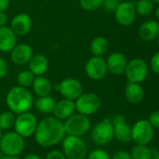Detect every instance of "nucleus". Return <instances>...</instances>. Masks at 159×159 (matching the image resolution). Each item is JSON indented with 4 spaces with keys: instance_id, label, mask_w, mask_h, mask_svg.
<instances>
[{
    "instance_id": "nucleus-26",
    "label": "nucleus",
    "mask_w": 159,
    "mask_h": 159,
    "mask_svg": "<svg viewBox=\"0 0 159 159\" xmlns=\"http://www.w3.org/2000/svg\"><path fill=\"white\" fill-rule=\"evenodd\" d=\"M157 154L155 150L148 147L147 145H140L136 144L132 147L130 151V156L132 159H152Z\"/></svg>"
},
{
    "instance_id": "nucleus-43",
    "label": "nucleus",
    "mask_w": 159,
    "mask_h": 159,
    "mask_svg": "<svg viewBox=\"0 0 159 159\" xmlns=\"http://www.w3.org/2000/svg\"><path fill=\"white\" fill-rule=\"evenodd\" d=\"M152 159H159V154H157V155H156V156H155V157H154Z\"/></svg>"
},
{
    "instance_id": "nucleus-37",
    "label": "nucleus",
    "mask_w": 159,
    "mask_h": 159,
    "mask_svg": "<svg viewBox=\"0 0 159 159\" xmlns=\"http://www.w3.org/2000/svg\"><path fill=\"white\" fill-rule=\"evenodd\" d=\"M8 73V65L7 63V61L0 57V79L5 77Z\"/></svg>"
},
{
    "instance_id": "nucleus-38",
    "label": "nucleus",
    "mask_w": 159,
    "mask_h": 159,
    "mask_svg": "<svg viewBox=\"0 0 159 159\" xmlns=\"http://www.w3.org/2000/svg\"><path fill=\"white\" fill-rule=\"evenodd\" d=\"M7 22V16L5 11H0V27L6 26Z\"/></svg>"
},
{
    "instance_id": "nucleus-45",
    "label": "nucleus",
    "mask_w": 159,
    "mask_h": 159,
    "mask_svg": "<svg viewBox=\"0 0 159 159\" xmlns=\"http://www.w3.org/2000/svg\"><path fill=\"white\" fill-rule=\"evenodd\" d=\"M157 46H158L159 48V34L157 35Z\"/></svg>"
},
{
    "instance_id": "nucleus-2",
    "label": "nucleus",
    "mask_w": 159,
    "mask_h": 159,
    "mask_svg": "<svg viewBox=\"0 0 159 159\" xmlns=\"http://www.w3.org/2000/svg\"><path fill=\"white\" fill-rule=\"evenodd\" d=\"M6 104L15 115L28 112L34 104V100L28 89L20 86L11 88L6 95Z\"/></svg>"
},
{
    "instance_id": "nucleus-1",
    "label": "nucleus",
    "mask_w": 159,
    "mask_h": 159,
    "mask_svg": "<svg viewBox=\"0 0 159 159\" xmlns=\"http://www.w3.org/2000/svg\"><path fill=\"white\" fill-rule=\"evenodd\" d=\"M66 135L63 121L54 116H46L38 122L34 139L40 147L50 148L61 143Z\"/></svg>"
},
{
    "instance_id": "nucleus-9",
    "label": "nucleus",
    "mask_w": 159,
    "mask_h": 159,
    "mask_svg": "<svg viewBox=\"0 0 159 159\" xmlns=\"http://www.w3.org/2000/svg\"><path fill=\"white\" fill-rule=\"evenodd\" d=\"M91 138L97 145L104 146L114 138L113 127L109 118L97 122L91 129Z\"/></svg>"
},
{
    "instance_id": "nucleus-16",
    "label": "nucleus",
    "mask_w": 159,
    "mask_h": 159,
    "mask_svg": "<svg viewBox=\"0 0 159 159\" xmlns=\"http://www.w3.org/2000/svg\"><path fill=\"white\" fill-rule=\"evenodd\" d=\"M32 19L27 13H18L13 17L10 22V28L17 36L27 34L32 29Z\"/></svg>"
},
{
    "instance_id": "nucleus-6",
    "label": "nucleus",
    "mask_w": 159,
    "mask_h": 159,
    "mask_svg": "<svg viewBox=\"0 0 159 159\" xmlns=\"http://www.w3.org/2000/svg\"><path fill=\"white\" fill-rule=\"evenodd\" d=\"M37 124H38V120L37 116L33 113L28 111L17 115L13 128L16 133H18L20 136L25 139L34 136Z\"/></svg>"
},
{
    "instance_id": "nucleus-33",
    "label": "nucleus",
    "mask_w": 159,
    "mask_h": 159,
    "mask_svg": "<svg viewBox=\"0 0 159 159\" xmlns=\"http://www.w3.org/2000/svg\"><path fill=\"white\" fill-rule=\"evenodd\" d=\"M150 68L155 74L159 75V51L153 55L150 61Z\"/></svg>"
},
{
    "instance_id": "nucleus-32",
    "label": "nucleus",
    "mask_w": 159,
    "mask_h": 159,
    "mask_svg": "<svg viewBox=\"0 0 159 159\" xmlns=\"http://www.w3.org/2000/svg\"><path fill=\"white\" fill-rule=\"evenodd\" d=\"M119 3L120 2L118 0H104L102 7L108 12H114Z\"/></svg>"
},
{
    "instance_id": "nucleus-11",
    "label": "nucleus",
    "mask_w": 159,
    "mask_h": 159,
    "mask_svg": "<svg viewBox=\"0 0 159 159\" xmlns=\"http://www.w3.org/2000/svg\"><path fill=\"white\" fill-rule=\"evenodd\" d=\"M56 89L63 96L64 99L76 101L83 93L82 84L76 78H66L62 80L57 86Z\"/></svg>"
},
{
    "instance_id": "nucleus-30",
    "label": "nucleus",
    "mask_w": 159,
    "mask_h": 159,
    "mask_svg": "<svg viewBox=\"0 0 159 159\" xmlns=\"http://www.w3.org/2000/svg\"><path fill=\"white\" fill-rule=\"evenodd\" d=\"M104 0H79L81 7L85 11H95L102 7Z\"/></svg>"
},
{
    "instance_id": "nucleus-20",
    "label": "nucleus",
    "mask_w": 159,
    "mask_h": 159,
    "mask_svg": "<svg viewBox=\"0 0 159 159\" xmlns=\"http://www.w3.org/2000/svg\"><path fill=\"white\" fill-rule=\"evenodd\" d=\"M27 64L28 70L31 71L35 76L45 75L49 69V61L44 54H34Z\"/></svg>"
},
{
    "instance_id": "nucleus-18",
    "label": "nucleus",
    "mask_w": 159,
    "mask_h": 159,
    "mask_svg": "<svg viewBox=\"0 0 159 159\" xmlns=\"http://www.w3.org/2000/svg\"><path fill=\"white\" fill-rule=\"evenodd\" d=\"M76 113L75 102L67 99H63L59 102H56L53 109V116L61 121L67 120L69 116Z\"/></svg>"
},
{
    "instance_id": "nucleus-29",
    "label": "nucleus",
    "mask_w": 159,
    "mask_h": 159,
    "mask_svg": "<svg viewBox=\"0 0 159 159\" xmlns=\"http://www.w3.org/2000/svg\"><path fill=\"white\" fill-rule=\"evenodd\" d=\"M35 77H36L35 75L31 71H29V70H23V71L20 72L18 74V75H17V83H18V86L28 89L29 87L32 86Z\"/></svg>"
},
{
    "instance_id": "nucleus-34",
    "label": "nucleus",
    "mask_w": 159,
    "mask_h": 159,
    "mask_svg": "<svg viewBox=\"0 0 159 159\" xmlns=\"http://www.w3.org/2000/svg\"><path fill=\"white\" fill-rule=\"evenodd\" d=\"M45 159H67V157H65V155L63 154L62 151L52 150V151H50L46 155Z\"/></svg>"
},
{
    "instance_id": "nucleus-35",
    "label": "nucleus",
    "mask_w": 159,
    "mask_h": 159,
    "mask_svg": "<svg viewBox=\"0 0 159 159\" xmlns=\"http://www.w3.org/2000/svg\"><path fill=\"white\" fill-rule=\"evenodd\" d=\"M148 121L150 122V124L153 126L154 129H159V110L155 111L150 115Z\"/></svg>"
},
{
    "instance_id": "nucleus-5",
    "label": "nucleus",
    "mask_w": 159,
    "mask_h": 159,
    "mask_svg": "<svg viewBox=\"0 0 159 159\" xmlns=\"http://www.w3.org/2000/svg\"><path fill=\"white\" fill-rule=\"evenodd\" d=\"M67 135L82 137L91 130V120L89 116L75 113L64 121Z\"/></svg>"
},
{
    "instance_id": "nucleus-17",
    "label": "nucleus",
    "mask_w": 159,
    "mask_h": 159,
    "mask_svg": "<svg viewBox=\"0 0 159 159\" xmlns=\"http://www.w3.org/2000/svg\"><path fill=\"white\" fill-rule=\"evenodd\" d=\"M10 53V60L11 61L19 66L27 64L32 56L34 55L33 53V48L28 45V44H17L9 52Z\"/></svg>"
},
{
    "instance_id": "nucleus-15",
    "label": "nucleus",
    "mask_w": 159,
    "mask_h": 159,
    "mask_svg": "<svg viewBox=\"0 0 159 159\" xmlns=\"http://www.w3.org/2000/svg\"><path fill=\"white\" fill-rule=\"evenodd\" d=\"M127 62L128 61L123 53L118 51L112 52L106 60L108 72H110L113 75H122L125 74Z\"/></svg>"
},
{
    "instance_id": "nucleus-23",
    "label": "nucleus",
    "mask_w": 159,
    "mask_h": 159,
    "mask_svg": "<svg viewBox=\"0 0 159 159\" xmlns=\"http://www.w3.org/2000/svg\"><path fill=\"white\" fill-rule=\"evenodd\" d=\"M33 90L37 97H44L51 94L52 90V85L51 81L43 75L36 76L32 84Z\"/></svg>"
},
{
    "instance_id": "nucleus-42",
    "label": "nucleus",
    "mask_w": 159,
    "mask_h": 159,
    "mask_svg": "<svg viewBox=\"0 0 159 159\" xmlns=\"http://www.w3.org/2000/svg\"><path fill=\"white\" fill-rule=\"evenodd\" d=\"M156 17H157V19L159 20V6L157 7V9H156Z\"/></svg>"
},
{
    "instance_id": "nucleus-4",
    "label": "nucleus",
    "mask_w": 159,
    "mask_h": 159,
    "mask_svg": "<svg viewBox=\"0 0 159 159\" xmlns=\"http://www.w3.org/2000/svg\"><path fill=\"white\" fill-rule=\"evenodd\" d=\"M25 148L24 138L15 131H8L0 139V152L5 156L19 157Z\"/></svg>"
},
{
    "instance_id": "nucleus-3",
    "label": "nucleus",
    "mask_w": 159,
    "mask_h": 159,
    "mask_svg": "<svg viewBox=\"0 0 159 159\" xmlns=\"http://www.w3.org/2000/svg\"><path fill=\"white\" fill-rule=\"evenodd\" d=\"M62 152L67 159H85L88 148L85 142L77 136L66 135L62 141Z\"/></svg>"
},
{
    "instance_id": "nucleus-13",
    "label": "nucleus",
    "mask_w": 159,
    "mask_h": 159,
    "mask_svg": "<svg viewBox=\"0 0 159 159\" xmlns=\"http://www.w3.org/2000/svg\"><path fill=\"white\" fill-rule=\"evenodd\" d=\"M135 4L130 1L120 2L114 11V17L116 21L122 26H129L134 23L136 20Z\"/></svg>"
},
{
    "instance_id": "nucleus-7",
    "label": "nucleus",
    "mask_w": 159,
    "mask_h": 159,
    "mask_svg": "<svg viewBox=\"0 0 159 159\" xmlns=\"http://www.w3.org/2000/svg\"><path fill=\"white\" fill-rule=\"evenodd\" d=\"M149 74V66L147 62L141 58H134L127 62L125 75L128 82L142 83Z\"/></svg>"
},
{
    "instance_id": "nucleus-28",
    "label": "nucleus",
    "mask_w": 159,
    "mask_h": 159,
    "mask_svg": "<svg viewBox=\"0 0 159 159\" xmlns=\"http://www.w3.org/2000/svg\"><path fill=\"white\" fill-rule=\"evenodd\" d=\"M16 119V115L11 111H5L0 114V129L2 130H8L13 128Z\"/></svg>"
},
{
    "instance_id": "nucleus-8",
    "label": "nucleus",
    "mask_w": 159,
    "mask_h": 159,
    "mask_svg": "<svg viewBox=\"0 0 159 159\" xmlns=\"http://www.w3.org/2000/svg\"><path fill=\"white\" fill-rule=\"evenodd\" d=\"M76 112L84 116H92L96 114L101 107L100 97L94 92H83L75 101Z\"/></svg>"
},
{
    "instance_id": "nucleus-19",
    "label": "nucleus",
    "mask_w": 159,
    "mask_h": 159,
    "mask_svg": "<svg viewBox=\"0 0 159 159\" xmlns=\"http://www.w3.org/2000/svg\"><path fill=\"white\" fill-rule=\"evenodd\" d=\"M17 45V35L9 26L0 27V51L10 52Z\"/></svg>"
},
{
    "instance_id": "nucleus-31",
    "label": "nucleus",
    "mask_w": 159,
    "mask_h": 159,
    "mask_svg": "<svg viewBox=\"0 0 159 159\" xmlns=\"http://www.w3.org/2000/svg\"><path fill=\"white\" fill-rule=\"evenodd\" d=\"M86 159H111V156L107 151L97 148L89 153L86 157Z\"/></svg>"
},
{
    "instance_id": "nucleus-46",
    "label": "nucleus",
    "mask_w": 159,
    "mask_h": 159,
    "mask_svg": "<svg viewBox=\"0 0 159 159\" xmlns=\"http://www.w3.org/2000/svg\"><path fill=\"white\" fill-rule=\"evenodd\" d=\"M2 131H3V130H2V129H0V139H1V137H2V135H3V133H2Z\"/></svg>"
},
{
    "instance_id": "nucleus-22",
    "label": "nucleus",
    "mask_w": 159,
    "mask_h": 159,
    "mask_svg": "<svg viewBox=\"0 0 159 159\" xmlns=\"http://www.w3.org/2000/svg\"><path fill=\"white\" fill-rule=\"evenodd\" d=\"M125 96L128 102L132 104H139L144 100L145 92L140 83L128 82L125 89Z\"/></svg>"
},
{
    "instance_id": "nucleus-21",
    "label": "nucleus",
    "mask_w": 159,
    "mask_h": 159,
    "mask_svg": "<svg viewBox=\"0 0 159 159\" xmlns=\"http://www.w3.org/2000/svg\"><path fill=\"white\" fill-rule=\"evenodd\" d=\"M159 34V22L156 20H149L143 22L139 29V35L143 41H153Z\"/></svg>"
},
{
    "instance_id": "nucleus-40",
    "label": "nucleus",
    "mask_w": 159,
    "mask_h": 159,
    "mask_svg": "<svg viewBox=\"0 0 159 159\" xmlns=\"http://www.w3.org/2000/svg\"><path fill=\"white\" fill-rule=\"evenodd\" d=\"M23 159H42L39 156L36 155V154H29L27 156H25Z\"/></svg>"
},
{
    "instance_id": "nucleus-14",
    "label": "nucleus",
    "mask_w": 159,
    "mask_h": 159,
    "mask_svg": "<svg viewBox=\"0 0 159 159\" xmlns=\"http://www.w3.org/2000/svg\"><path fill=\"white\" fill-rule=\"evenodd\" d=\"M111 121L113 127L114 138L122 143H130L132 141L131 127L127 124L126 117L123 115L118 114L115 115Z\"/></svg>"
},
{
    "instance_id": "nucleus-12",
    "label": "nucleus",
    "mask_w": 159,
    "mask_h": 159,
    "mask_svg": "<svg viewBox=\"0 0 159 159\" xmlns=\"http://www.w3.org/2000/svg\"><path fill=\"white\" fill-rule=\"evenodd\" d=\"M85 73L92 80L98 81L103 79L108 73L106 60L97 56L91 57L85 63Z\"/></svg>"
},
{
    "instance_id": "nucleus-36",
    "label": "nucleus",
    "mask_w": 159,
    "mask_h": 159,
    "mask_svg": "<svg viewBox=\"0 0 159 159\" xmlns=\"http://www.w3.org/2000/svg\"><path fill=\"white\" fill-rule=\"evenodd\" d=\"M111 159H132L130 153L124 151V150H120L115 152L112 157H111Z\"/></svg>"
},
{
    "instance_id": "nucleus-44",
    "label": "nucleus",
    "mask_w": 159,
    "mask_h": 159,
    "mask_svg": "<svg viewBox=\"0 0 159 159\" xmlns=\"http://www.w3.org/2000/svg\"><path fill=\"white\" fill-rule=\"evenodd\" d=\"M152 1H153L155 4H157V5L159 6V0H152Z\"/></svg>"
},
{
    "instance_id": "nucleus-41",
    "label": "nucleus",
    "mask_w": 159,
    "mask_h": 159,
    "mask_svg": "<svg viewBox=\"0 0 159 159\" xmlns=\"http://www.w3.org/2000/svg\"><path fill=\"white\" fill-rule=\"evenodd\" d=\"M0 159H21L19 157H14V156H5L3 155L0 157Z\"/></svg>"
},
{
    "instance_id": "nucleus-10",
    "label": "nucleus",
    "mask_w": 159,
    "mask_h": 159,
    "mask_svg": "<svg viewBox=\"0 0 159 159\" xmlns=\"http://www.w3.org/2000/svg\"><path fill=\"white\" fill-rule=\"evenodd\" d=\"M131 136L136 144L148 145L154 139L155 130L148 120L141 119L131 127Z\"/></svg>"
},
{
    "instance_id": "nucleus-25",
    "label": "nucleus",
    "mask_w": 159,
    "mask_h": 159,
    "mask_svg": "<svg viewBox=\"0 0 159 159\" xmlns=\"http://www.w3.org/2000/svg\"><path fill=\"white\" fill-rule=\"evenodd\" d=\"M109 48V41L105 36L98 35L93 38L90 44V49L93 56L102 57Z\"/></svg>"
},
{
    "instance_id": "nucleus-39",
    "label": "nucleus",
    "mask_w": 159,
    "mask_h": 159,
    "mask_svg": "<svg viewBox=\"0 0 159 159\" xmlns=\"http://www.w3.org/2000/svg\"><path fill=\"white\" fill-rule=\"evenodd\" d=\"M10 0H0V11H6L9 6Z\"/></svg>"
},
{
    "instance_id": "nucleus-27",
    "label": "nucleus",
    "mask_w": 159,
    "mask_h": 159,
    "mask_svg": "<svg viewBox=\"0 0 159 159\" xmlns=\"http://www.w3.org/2000/svg\"><path fill=\"white\" fill-rule=\"evenodd\" d=\"M137 15L146 17L149 16L155 9V3L152 0H138L135 4Z\"/></svg>"
},
{
    "instance_id": "nucleus-47",
    "label": "nucleus",
    "mask_w": 159,
    "mask_h": 159,
    "mask_svg": "<svg viewBox=\"0 0 159 159\" xmlns=\"http://www.w3.org/2000/svg\"><path fill=\"white\" fill-rule=\"evenodd\" d=\"M119 2H124V1H128V0H118Z\"/></svg>"
},
{
    "instance_id": "nucleus-24",
    "label": "nucleus",
    "mask_w": 159,
    "mask_h": 159,
    "mask_svg": "<svg viewBox=\"0 0 159 159\" xmlns=\"http://www.w3.org/2000/svg\"><path fill=\"white\" fill-rule=\"evenodd\" d=\"M55 103V99L51 95H48L44 97H38L34 104L38 113L42 115H51L53 112Z\"/></svg>"
}]
</instances>
